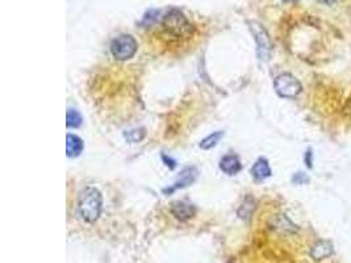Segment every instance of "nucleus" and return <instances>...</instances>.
Wrapping results in <instances>:
<instances>
[{
	"label": "nucleus",
	"instance_id": "1",
	"mask_svg": "<svg viewBox=\"0 0 351 263\" xmlns=\"http://www.w3.org/2000/svg\"><path fill=\"white\" fill-rule=\"evenodd\" d=\"M101 208H103V196L100 191L95 187H87L80 193L78 200V211L80 217L86 223H95L100 217Z\"/></svg>",
	"mask_w": 351,
	"mask_h": 263
},
{
	"label": "nucleus",
	"instance_id": "2",
	"mask_svg": "<svg viewBox=\"0 0 351 263\" xmlns=\"http://www.w3.org/2000/svg\"><path fill=\"white\" fill-rule=\"evenodd\" d=\"M137 48L138 43L135 37L130 34H121L111 43V53L117 61H126L137 53Z\"/></svg>",
	"mask_w": 351,
	"mask_h": 263
},
{
	"label": "nucleus",
	"instance_id": "3",
	"mask_svg": "<svg viewBox=\"0 0 351 263\" xmlns=\"http://www.w3.org/2000/svg\"><path fill=\"white\" fill-rule=\"evenodd\" d=\"M162 24L166 31L175 37H183L189 33L191 25L183 13L178 9H171L163 16Z\"/></svg>",
	"mask_w": 351,
	"mask_h": 263
},
{
	"label": "nucleus",
	"instance_id": "4",
	"mask_svg": "<svg viewBox=\"0 0 351 263\" xmlns=\"http://www.w3.org/2000/svg\"><path fill=\"white\" fill-rule=\"evenodd\" d=\"M274 89L280 98L295 99L301 92L302 87L292 74L284 73L275 78Z\"/></svg>",
	"mask_w": 351,
	"mask_h": 263
},
{
	"label": "nucleus",
	"instance_id": "5",
	"mask_svg": "<svg viewBox=\"0 0 351 263\" xmlns=\"http://www.w3.org/2000/svg\"><path fill=\"white\" fill-rule=\"evenodd\" d=\"M249 25H250V31L253 32V36L255 38V42H257L258 58L262 62L270 61L272 53V43L269 34L265 31V28L258 23H249Z\"/></svg>",
	"mask_w": 351,
	"mask_h": 263
},
{
	"label": "nucleus",
	"instance_id": "6",
	"mask_svg": "<svg viewBox=\"0 0 351 263\" xmlns=\"http://www.w3.org/2000/svg\"><path fill=\"white\" fill-rule=\"evenodd\" d=\"M170 212L177 220L187 221L196 214V207L191 203L184 202V200H177L170 205Z\"/></svg>",
	"mask_w": 351,
	"mask_h": 263
},
{
	"label": "nucleus",
	"instance_id": "7",
	"mask_svg": "<svg viewBox=\"0 0 351 263\" xmlns=\"http://www.w3.org/2000/svg\"><path fill=\"white\" fill-rule=\"evenodd\" d=\"M196 177H198V170L195 167H186L184 170H182L179 174V178L177 179V182L174 183V186L170 187V188H166L163 190L165 193H171L172 191L178 190V188H184V187H188L196 181Z\"/></svg>",
	"mask_w": 351,
	"mask_h": 263
},
{
	"label": "nucleus",
	"instance_id": "8",
	"mask_svg": "<svg viewBox=\"0 0 351 263\" xmlns=\"http://www.w3.org/2000/svg\"><path fill=\"white\" fill-rule=\"evenodd\" d=\"M220 168L226 175H237L242 170V163L235 154H226L220 161Z\"/></svg>",
	"mask_w": 351,
	"mask_h": 263
},
{
	"label": "nucleus",
	"instance_id": "9",
	"mask_svg": "<svg viewBox=\"0 0 351 263\" xmlns=\"http://www.w3.org/2000/svg\"><path fill=\"white\" fill-rule=\"evenodd\" d=\"M251 175L257 182H262L271 175V167L266 158H258L250 170Z\"/></svg>",
	"mask_w": 351,
	"mask_h": 263
},
{
	"label": "nucleus",
	"instance_id": "10",
	"mask_svg": "<svg viewBox=\"0 0 351 263\" xmlns=\"http://www.w3.org/2000/svg\"><path fill=\"white\" fill-rule=\"evenodd\" d=\"M333 254V245L329 241H318L311 249V257L315 260H322Z\"/></svg>",
	"mask_w": 351,
	"mask_h": 263
},
{
	"label": "nucleus",
	"instance_id": "11",
	"mask_svg": "<svg viewBox=\"0 0 351 263\" xmlns=\"http://www.w3.org/2000/svg\"><path fill=\"white\" fill-rule=\"evenodd\" d=\"M83 147H84V144H83L82 138H79L75 135L66 136V153H68V157L77 158L82 154Z\"/></svg>",
	"mask_w": 351,
	"mask_h": 263
},
{
	"label": "nucleus",
	"instance_id": "12",
	"mask_svg": "<svg viewBox=\"0 0 351 263\" xmlns=\"http://www.w3.org/2000/svg\"><path fill=\"white\" fill-rule=\"evenodd\" d=\"M254 211H255V200L251 196H246L244 202H242L241 207L237 211V214L242 220H249L253 216Z\"/></svg>",
	"mask_w": 351,
	"mask_h": 263
},
{
	"label": "nucleus",
	"instance_id": "13",
	"mask_svg": "<svg viewBox=\"0 0 351 263\" xmlns=\"http://www.w3.org/2000/svg\"><path fill=\"white\" fill-rule=\"evenodd\" d=\"M223 137H224L223 130L214 132V133H212V135L207 136L204 140H202V142H200V149H203V150L212 149V147H214L217 144H218V142H220V140Z\"/></svg>",
	"mask_w": 351,
	"mask_h": 263
},
{
	"label": "nucleus",
	"instance_id": "14",
	"mask_svg": "<svg viewBox=\"0 0 351 263\" xmlns=\"http://www.w3.org/2000/svg\"><path fill=\"white\" fill-rule=\"evenodd\" d=\"M146 136V132H145L144 128H138V129H130V130H126L124 133V138H125L128 142L130 144H136V142H140L142 141Z\"/></svg>",
	"mask_w": 351,
	"mask_h": 263
},
{
	"label": "nucleus",
	"instance_id": "15",
	"mask_svg": "<svg viewBox=\"0 0 351 263\" xmlns=\"http://www.w3.org/2000/svg\"><path fill=\"white\" fill-rule=\"evenodd\" d=\"M82 116L78 112L77 109H68V114H66V125L69 128H78V126L82 125Z\"/></svg>",
	"mask_w": 351,
	"mask_h": 263
},
{
	"label": "nucleus",
	"instance_id": "16",
	"mask_svg": "<svg viewBox=\"0 0 351 263\" xmlns=\"http://www.w3.org/2000/svg\"><path fill=\"white\" fill-rule=\"evenodd\" d=\"M292 182L295 184H306L309 182V178L304 172H296L292 177Z\"/></svg>",
	"mask_w": 351,
	"mask_h": 263
},
{
	"label": "nucleus",
	"instance_id": "17",
	"mask_svg": "<svg viewBox=\"0 0 351 263\" xmlns=\"http://www.w3.org/2000/svg\"><path fill=\"white\" fill-rule=\"evenodd\" d=\"M158 11H150V12L146 13V16H145L144 18V23H146V24H151V23H154L157 20V16H158Z\"/></svg>",
	"mask_w": 351,
	"mask_h": 263
},
{
	"label": "nucleus",
	"instance_id": "18",
	"mask_svg": "<svg viewBox=\"0 0 351 263\" xmlns=\"http://www.w3.org/2000/svg\"><path fill=\"white\" fill-rule=\"evenodd\" d=\"M313 153H312V150L309 149V150H306V153H305V165L308 166L309 168H312V163H313Z\"/></svg>",
	"mask_w": 351,
	"mask_h": 263
},
{
	"label": "nucleus",
	"instance_id": "19",
	"mask_svg": "<svg viewBox=\"0 0 351 263\" xmlns=\"http://www.w3.org/2000/svg\"><path fill=\"white\" fill-rule=\"evenodd\" d=\"M162 158H163V161H165V165L168 166V167H170V168H174L175 166H177L175 161H172V159L170 158V157H168V158H167V157H166V156H162Z\"/></svg>",
	"mask_w": 351,
	"mask_h": 263
},
{
	"label": "nucleus",
	"instance_id": "20",
	"mask_svg": "<svg viewBox=\"0 0 351 263\" xmlns=\"http://www.w3.org/2000/svg\"><path fill=\"white\" fill-rule=\"evenodd\" d=\"M320 3H322V4H327V6H330V4H333V3H336L337 0H318Z\"/></svg>",
	"mask_w": 351,
	"mask_h": 263
},
{
	"label": "nucleus",
	"instance_id": "21",
	"mask_svg": "<svg viewBox=\"0 0 351 263\" xmlns=\"http://www.w3.org/2000/svg\"><path fill=\"white\" fill-rule=\"evenodd\" d=\"M286 2H296V0H286Z\"/></svg>",
	"mask_w": 351,
	"mask_h": 263
}]
</instances>
